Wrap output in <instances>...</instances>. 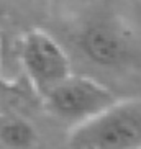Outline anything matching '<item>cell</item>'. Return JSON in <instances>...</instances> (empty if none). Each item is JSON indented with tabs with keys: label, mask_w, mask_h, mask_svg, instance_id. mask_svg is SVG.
I'll list each match as a JSON object with an SVG mask.
<instances>
[{
	"label": "cell",
	"mask_w": 141,
	"mask_h": 149,
	"mask_svg": "<svg viewBox=\"0 0 141 149\" xmlns=\"http://www.w3.org/2000/svg\"><path fill=\"white\" fill-rule=\"evenodd\" d=\"M69 149H141V98L118 100L75 126Z\"/></svg>",
	"instance_id": "cell-1"
},
{
	"label": "cell",
	"mask_w": 141,
	"mask_h": 149,
	"mask_svg": "<svg viewBox=\"0 0 141 149\" xmlns=\"http://www.w3.org/2000/svg\"><path fill=\"white\" fill-rule=\"evenodd\" d=\"M0 139L10 149H30L36 141V131L27 120L12 118L2 123Z\"/></svg>",
	"instance_id": "cell-5"
},
{
	"label": "cell",
	"mask_w": 141,
	"mask_h": 149,
	"mask_svg": "<svg viewBox=\"0 0 141 149\" xmlns=\"http://www.w3.org/2000/svg\"><path fill=\"white\" fill-rule=\"evenodd\" d=\"M20 57L30 80L43 97L72 75L64 49L41 30H31L25 35L20 46Z\"/></svg>",
	"instance_id": "cell-3"
},
{
	"label": "cell",
	"mask_w": 141,
	"mask_h": 149,
	"mask_svg": "<svg viewBox=\"0 0 141 149\" xmlns=\"http://www.w3.org/2000/svg\"><path fill=\"white\" fill-rule=\"evenodd\" d=\"M80 48L89 61L103 67L118 66L128 53L125 36L115 26L103 22L92 23L82 31Z\"/></svg>",
	"instance_id": "cell-4"
},
{
	"label": "cell",
	"mask_w": 141,
	"mask_h": 149,
	"mask_svg": "<svg viewBox=\"0 0 141 149\" xmlns=\"http://www.w3.org/2000/svg\"><path fill=\"white\" fill-rule=\"evenodd\" d=\"M44 102L57 118L79 126L115 105L118 98L97 80L84 75H70L46 93Z\"/></svg>",
	"instance_id": "cell-2"
}]
</instances>
